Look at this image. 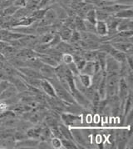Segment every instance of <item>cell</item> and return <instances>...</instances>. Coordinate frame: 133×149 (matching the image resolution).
I'll use <instances>...</instances> for the list:
<instances>
[{
	"label": "cell",
	"instance_id": "cell-1",
	"mask_svg": "<svg viewBox=\"0 0 133 149\" xmlns=\"http://www.w3.org/2000/svg\"><path fill=\"white\" fill-rule=\"evenodd\" d=\"M52 84V85L54 88L55 92H56V96L57 98H59L62 101L68 102V103H76V101L74 100L73 95L71 94V93L66 90L58 81V79L57 78H53L47 79Z\"/></svg>",
	"mask_w": 133,
	"mask_h": 149
},
{
	"label": "cell",
	"instance_id": "cell-2",
	"mask_svg": "<svg viewBox=\"0 0 133 149\" xmlns=\"http://www.w3.org/2000/svg\"><path fill=\"white\" fill-rule=\"evenodd\" d=\"M120 75L118 72H106L107 97L117 94Z\"/></svg>",
	"mask_w": 133,
	"mask_h": 149
},
{
	"label": "cell",
	"instance_id": "cell-3",
	"mask_svg": "<svg viewBox=\"0 0 133 149\" xmlns=\"http://www.w3.org/2000/svg\"><path fill=\"white\" fill-rule=\"evenodd\" d=\"M60 119L62 123L67 127H79L82 124V117L80 115L62 113L60 114Z\"/></svg>",
	"mask_w": 133,
	"mask_h": 149
},
{
	"label": "cell",
	"instance_id": "cell-4",
	"mask_svg": "<svg viewBox=\"0 0 133 149\" xmlns=\"http://www.w3.org/2000/svg\"><path fill=\"white\" fill-rule=\"evenodd\" d=\"M132 91L129 88L128 85H127V82L125 80V78L120 77L119 79V84H118V90H117V94L118 97L120 98L121 102V107L123 109V104H124V102L126 100V98L127 97V96L129 94V93Z\"/></svg>",
	"mask_w": 133,
	"mask_h": 149
},
{
	"label": "cell",
	"instance_id": "cell-5",
	"mask_svg": "<svg viewBox=\"0 0 133 149\" xmlns=\"http://www.w3.org/2000/svg\"><path fill=\"white\" fill-rule=\"evenodd\" d=\"M38 143V139L27 137L20 141H15L14 148H37Z\"/></svg>",
	"mask_w": 133,
	"mask_h": 149
},
{
	"label": "cell",
	"instance_id": "cell-6",
	"mask_svg": "<svg viewBox=\"0 0 133 149\" xmlns=\"http://www.w3.org/2000/svg\"><path fill=\"white\" fill-rule=\"evenodd\" d=\"M120 68H121V63L108 54L107 57L104 71L106 72H118L119 73Z\"/></svg>",
	"mask_w": 133,
	"mask_h": 149
},
{
	"label": "cell",
	"instance_id": "cell-7",
	"mask_svg": "<svg viewBox=\"0 0 133 149\" xmlns=\"http://www.w3.org/2000/svg\"><path fill=\"white\" fill-rule=\"evenodd\" d=\"M112 46L116 50H119L121 52H123L125 54H132L133 43L127 41H119V42H111Z\"/></svg>",
	"mask_w": 133,
	"mask_h": 149
},
{
	"label": "cell",
	"instance_id": "cell-8",
	"mask_svg": "<svg viewBox=\"0 0 133 149\" xmlns=\"http://www.w3.org/2000/svg\"><path fill=\"white\" fill-rule=\"evenodd\" d=\"M17 69H18V71L20 73H22L23 75H24L26 77H28V78H37V79H42V75L39 72V71L34 69V68H33L25 66V67L18 68Z\"/></svg>",
	"mask_w": 133,
	"mask_h": 149
},
{
	"label": "cell",
	"instance_id": "cell-9",
	"mask_svg": "<svg viewBox=\"0 0 133 149\" xmlns=\"http://www.w3.org/2000/svg\"><path fill=\"white\" fill-rule=\"evenodd\" d=\"M41 90L43 92L44 94L49 97H57L54 88L48 80L42 78L41 80Z\"/></svg>",
	"mask_w": 133,
	"mask_h": 149
},
{
	"label": "cell",
	"instance_id": "cell-10",
	"mask_svg": "<svg viewBox=\"0 0 133 149\" xmlns=\"http://www.w3.org/2000/svg\"><path fill=\"white\" fill-rule=\"evenodd\" d=\"M16 56L20 57L24 59H29L32 58L37 57V53L35 52L33 49L29 48H23L18 50V53L16 54Z\"/></svg>",
	"mask_w": 133,
	"mask_h": 149
},
{
	"label": "cell",
	"instance_id": "cell-11",
	"mask_svg": "<svg viewBox=\"0 0 133 149\" xmlns=\"http://www.w3.org/2000/svg\"><path fill=\"white\" fill-rule=\"evenodd\" d=\"M39 72L41 73L42 78L44 79H49V78H56L55 76L54 68L47 64H42V67L39 68Z\"/></svg>",
	"mask_w": 133,
	"mask_h": 149
},
{
	"label": "cell",
	"instance_id": "cell-12",
	"mask_svg": "<svg viewBox=\"0 0 133 149\" xmlns=\"http://www.w3.org/2000/svg\"><path fill=\"white\" fill-rule=\"evenodd\" d=\"M55 49H57L58 52H60L62 54H66V53H68V54H73L76 50L73 47V45L69 42H65V41H61L56 47H55Z\"/></svg>",
	"mask_w": 133,
	"mask_h": 149
},
{
	"label": "cell",
	"instance_id": "cell-13",
	"mask_svg": "<svg viewBox=\"0 0 133 149\" xmlns=\"http://www.w3.org/2000/svg\"><path fill=\"white\" fill-rule=\"evenodd\" d=\"M18 93V91L15 88V87L11 84L8 88H7L6 89L3 90V91L1 93V94H0V101H3V100L8 99V98L17 95Z\"/></svg>",
	"mask_w": 133,
	"mask_h": 149
},
{
	"label": "cell",
	"instance_id": "cell-14",
	"mask_svg": "<svg viewBox=\"0 0 133 149\" xmlns=\"http://www.w3.org/2000/svg\"><path fill=\"white\" fill-rule=\"evenodd\" d=\"M37 58H39V60L42 62V63L51 66V67H53V68L57 67L59 64L53 57H51L50 55H48V54H37Z\"/></svg>",
	"mask_w": 133,
	"mask_h": 149
},
{
	"label": "cell",
	"instance_id": "cell-15",
	"mask_svg": "<svg viewBox=\"0 0 133 149\" xmlns=\"http://www.w3.org/2000/svg\"><path fill=\"white\" fill-rule=\"evenodd\" d=\"M133 29V22L132 18H125L121 19L117 25L116 29L118 32L121 31H127V30H132Z\"/></svg>",
	"mask_w": 133,
	"mask_h": 149
},
{
	"label": "cell",
	"instance_id": "cell-16",
	"mask_svg": "<svg viewBox=\"0 0 133 149\" xmlns=\"http://www.w3.org/2000/svg\"><path fill=\"white\" fill-rule=\"evenodd\" d=\"M73 31V30L71 29L70 28H68V27H66V26L62 24V27H61L60 29H59V30H58L56 33H57L58 35L60 36L62 41L67 42V41L69 40L70 37H71V34H72Z\"/></svg>",
	"mask_w": 133,
	"mask_h": 149
},
{
	"label": "cell",
	"instance_id": "cell-17",
	"mask_svg": "<svg viewBox=\"0 0 133 149\" xmlns=\"http://www.w3.org/2000/svg\"><path fill=\"white\" fill-rule=\"evenodd\" d=\"M95 27H96V33L97 35L100 37L107 36L108 32V28L104 21H97L95 24Z\"/></svg>",
	"mask_w": 133,
	"mask_h": 149
},
{
	"label": "cell",
	"instance_id": "cell-18",
	"mask_svg": "<svg viewBox=\"0 0 133 149\" xmlns=\"http://www.w3.org/2000/svg\"><path fill=\"white\" fill-rule=\"evenodd\" d=\"M79 54L84 58L86 61H94L96 58L97 54V50H83L81 49Z\"/></svg>",
	"mask_w": 133,
	"mask_h": 149
},
{
	"label": "cell",
	"instance_id": "cell-19",
	"mask_svg": "<svg viewBox=\"0 0 133 149\" xmlns=\"http://www.w3.org/2000/svg\"><path fill=\"white\" fill-rule=\"evenodd\" d=\"M113 15H114L115 17H116V18H121V19H125V18H132L133 17L132 8L121 9V10H120V11L115 13Z\"/></svg>",
	"mask_w": 133,
	"mask_h": 149
},
{
	"label": "cell",
	"instance_id": "cell-20",
	"mask_svg": "<svg viewBox=\"0 0 133 149\" xmlns=\"http://www.w3.org/2000/svg\"><path fill=\"white\" fill-rule=\"evenodd\" d=\"M109 55H111L112 58H114L116 61H118L120 63H122L123 61L127 59V54L123 52H121L119 50H116V48H114L112 47L111 52L109 53Z\"/></svg>",
	"mask_w": 133,
	"mask_h": 149
},
{
	"label": "cell",
	"instance_id": "cell-21",
	"mask_svg": "<svg viewBox=\"0 0 133 149\" xmlns=\"http://www.w3.org/2000/svg\"><path fill=\"white\" fill-rule=\"evenodd\" d=\"M80 73L92 76L94 74V61H87L83 68L80 70Z\"/></svg>",
	"mask_w": 133,
	"mask_h": 149
},
{
	"label": "cell",
	"instance_id": "cell-22",
	"mask_svg": "<svg viewBox=\"0 0 133 149\" xmlns=\"http://www.w3.org/2000/svg\"><path fill=\"white\" fill-rule=\"evenodd\" d=\"M58 128H59L61 134H62V136L63 138H66V139H70V140L74 141L73 135H72V132H71V130H70V128L67 126L63 124L62 123H60L59 125H58Z\"/></svg>",
	"mask_w": 133,
	"mask_h": 149
},
{
	"label": "cell",
	"instance_id": "cell-23",
	"mask_svg": "<svg viewBox=\"0 0 133 149\" xmlns=\"http://www.w3.org/2000/svg\"><path fill=\"white\" fill-rule=\"evenodd\" d=\"M43 19H45L50 25L53 24L54 21H56L57 18V14L55 13L53 8H48L47 11L45 13V15L43 17Z\"/></svg>",
	"mask_w": 133,
	"mask_h": 149
},
{
	"label": "cell",
	"instance_id": "cell-24",
	"mask_svg": "<svg viewBox=\"0 0 133 149\" xmlns=\"http://www.w3.org/2000/svg\"><path fill=\"white\" fill-rule=\"evenodd\" d=\"M74 27H75V30L78 32H85L86 29H85L84 18L76 15L74 18Z\"/></svg>",
	"mask_w": 133,
	"mask_h": 149
},
{
	"label": "cell",
	"instance_id": "cell-25",
	"mask_svg": "<svg viewBox=\"0 0 133 149\" xmlns=\"http://www.w3.org/2000/svg\"><path fill=\"white\" fill-rule=\"evenodd\" d=\"M78 78L80 83L84 86L85 88H89L91 85V76L83 74V73H79Z\"/></svg>",
	"mask_w": 133,
	"mask_h": 149
},
{
	"label": "cell",
	"instance_id": "cell-26",
	"mask_svg": "<svg viewBox=\"0 0 133 149\" xmlns=\"http://www.w3.org/2000/svg\"><path fill=\"white\" fill-rule=\"evenodd\" d=\"M54 33L52 32H48L46 33H43L42 35L37 36L38 37V42L39 43H44V44H48L53 39Z\"/></svg>",
	"mask_w": 133,
	"mask_h": 149
},
{
	"label": "cell",
	"instance_id": "cell-27",
	"mask_svg": "<svg viewBox=\"0 0 133 149\" xmlns=\"http://www.w3.org/2000/svg\"><path fill=\"white\" fill-rule=\"evenodd\" d=\"M62 148L66 149H77L78 148V145L76 144V143L70 140V139H66V138H62Z\"/></svg>",
	"mask_w": 133,
	"mask_h": 149
},
{
	"label": "cell",
	"instance_id": "cell-28",
	"mask_svg": "<svg viewBox=\"0 0 133 149\" xmlns=\"http://www.w3.org/2000/svg\"><path fill=\"white\" fill-rule=\"evenodd\" d=\"M85 20L90 22L91 24H96L97 22V17H96V8H91L89 11H87L85 15Z\"/></svg>",
	"mask_w": 133,
	"mask_h": 149
},
{
	"label": "cell",
	"instance_id": "cell-29",
	"mask_svg": "<svg viewBox=\"0 0 133 149\" xmlns=\"http://www.w3.org/2000/svg\"><path fill=\"white\" fill-rule=\"evenodd\" d=\"M80 41H81V33H80V32L77 31V30H73L72 34H71V37H70V38L67 41V42L71 43L72 45H74V44L78 43Z\"/></svg>",
	"mask_w": 133,
	"mask_h": 149
},
{
	"label": "cell",
	"instance_id": "cell-30",
	"mask_svg": "<svg viewBox=\"0 0 133 149\" xmlns=\"http://www.w3.org/2000/svg\"><path fill=\"white\" fill-rule=\"evenodd\" d=\"M20 7L18 6H15V5H10V6L7 7L6 8H4V9H3V16H5V17H11L12 16L15 12L18 10V8H19Z\"/></svg>",
	"mask_w": 133,
	"mask_h": 149
},
{
	"label": "cell",
	"instance_id": "cell-31",
	"mask_svg": "<svg viewBox=\"0 0 133 149\" xmlns=\"http://www.w3.org/2000/svg\"><path fill=\"white\" fill-rule=\"evenodd\" d=\"M110 15L107 12L103 11L101 8H97L96 9V17H97V21H106V19L108 18Z\"/></svg>",
	"mask_w": 133,
	"mask_h": 149
},
{
	"label": "cell",
	"instance_id": "cell-32",
	"mask_svg": "<svg viewBox=\"0 0 133 149\" xmlns=\"http://www.w3.org/2000/svg\"><path fill=\"white\" fill-rule=\"evenodd\" d=\"M49 143H50L51 146H52V148L58 149L62 148V141H61L60 138H58V137H52V139L49 141Z\"/></svg>",
	"mask_w": 133,
	"mask_h": 149
},
{
	"label": "cell",
	"instance_id": "cell-33",
	"mask_svg": "<svg viewBox=\"0 0 133 149\" xmlns=\"http://www.w3.org/2000/svg\"><path fill=\"white\" fill-rule=\"evenodd\" d=\"M27 134H26V132L21 131V130H15L14 132V134H13V138L15 141H20V140H23L27 138Z\"/></svg>",
	"mask_w": 133,
	"mask_h": 149
},
{
	"label": "cell",
	"instance_id": "cell-34",
	"mask_svg": "<svg viewBox=\"0 0 133 149\" xmlns=\"http://www.w3.org/2000/svg\"><path fill=\"white\" fill-rule=\"evenodd\" d=\"M73 62V56L72 54H62V63L65 64H69Z\"/></svg>",
	"mask_w": 133,
	"mask_h": 149
},
{
	"label": "cell",
	"instance_id": "cell-35",
	"mask_svg": "<svg viewBox=\"0 0 133 149\" xmlns=\"http://www.w3.org/2000/svg\"><path fill=\"white\" fill-rule=\"evenodd\" d=\"M85 23V29H86V32L87 33H96V27L95 24H91L90 22L87 21L84 19ZM97 34V33H96Z\"/></svg>",
	"mask_w": 133,
	"mask_h": 149
},
{
	"label": "cell",
	"instance_id": "cell-36",
	"mask_svg": "<svg viewBox=\"0 0 133 149\" xmlns=\"http://www.w3.org/2000/svg\"><path fill=\"white\" fill-rule=\"evenodd\" d=\"M62 41V39H61L60 36L58 35L57 33H54V35H53V39L51 40V42H49L48 45L50 48H55L59 42Z\"/></svg>",
	"mask_w": 133,
	"mask_h": 149
},
{
	"label": "cell",
	"instance_id": "cell-37",
	"mask_svg": "<svg viewBox=\"0 0 133 149\" xmlns=\"http://www.w3.org/2000/svg\"><path fill=\"white\" fill-rule=\"evenodd\" d=\"M66 66H67L69 71L73 73V76H78L79 73H80V71H79V69L78 68V67L76 66V64L73 62L71 63H69V64H66Z\"/></svg>",
	"mask_w": 133,
	"mask_h": 149
},
{
	"label": "cell",
	"instance_id": "cell-38",
	"mask_svg": "<svg viewBox=\"0 0 133 149\" xmlns=\"http://www.w3.org/2000/svg\"><path fill=\"white\" fill-rule=\"evenodd\" d=\"M133 35V31L132 30H127V31H121V32H118L116 33V36H119L121 38H131Z\"/></svg>",
	"mask_w": 133,
	"mask_h": 149
},
{
	"label": "cell",
	"instance_id": "cell-39",
	"mask_svg": "<svg viewBox=\"0 0 133 149\" xmlns=\"http://www.w3.org/2000/svg\"><path fill=\"white\" fill-rule=\"evenodd\" d=\"M37 148L38 149H50L52 148V146L48 141H41L39 140V143L37 146Z\"/></svg>",
	"mask_w": 133,
	"mask_h": 149
},
{
	"label": "cell",
	"instance_id": "cell-40",
	"mask_svg": "<svg viewBox=\"0 0 133 149\" xmlns=\"http://www.w3.org/2000/svg\"><path fill=\"white\" fill-rule=\"evenodd\" d=\"M10 84H11L8 80H0V93L6 89Z\"/></svg>",
	"mask_w": 133,
	"mask_h": 149
},
{
	"label": "cell",
	"instance_id": "cell-41",
	"mask_svg": "<svg viewBox=\"0 0 133 149\" xmlns=\"http://www.w3.org/2000/svg\"><path fill=\"white\" fill-rule=\"evenodd\" d=\"M115 3L122 5H132L133 0H115Z\"/></svg>",
	"mask_w": 133,
	"mask_h": 149
},
{
	"label": "cell",
	"instance_id": "cell-42",
	"mask_svg": "<svg viewBox=\"0 0 133 149\" xmlns=\"http://www.w3.org/2000/svg\"><path fill=\"white\" fill-rule=\"evenodd\" d=\"M26 3H27V0H17L14 3V5L18 7H24L26 5Z\"/></svg>",
	"mask_w": 133,
	"mask_h": 149
},
{
	"label": "cell",
	"instance_id": "cell-43",
	"mask_svg": "<svg viewBox=\"0 0 133 149\" xmlns=\"http://www.w3.org/2000/svg\"><path fill=\"white\" fill-rule=\"evenodd\" d=\"M106 1H113V2H115V0H106Z\"/></svg>",
	"mask_w": 133,
	"mask_h": 149
},
{
	"label": "cell",
	"instance_id": "cell-44",
	"mask_svg": "<svg viewBox=\"0 0 133 149\" xmlns=\"http://www.w3.org/2000/svg\"><path fill=\"white\" fill-rule=\"evenodd\" d=\"M0 94H1V93H0Z\"/></svg>",
	"mask_w": 133,
	"mask_h": 149
}]
</instances>
